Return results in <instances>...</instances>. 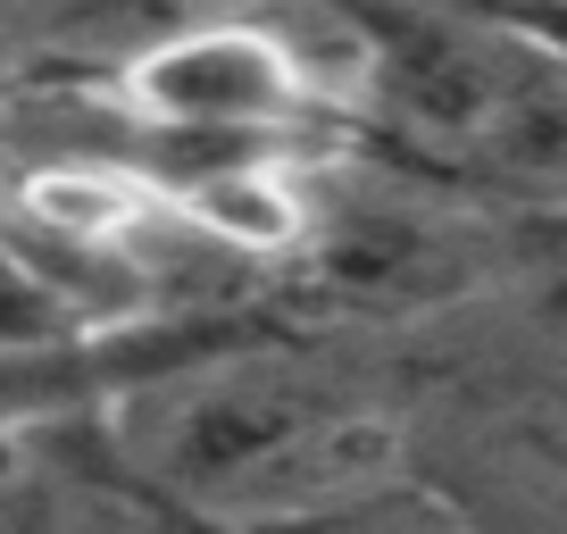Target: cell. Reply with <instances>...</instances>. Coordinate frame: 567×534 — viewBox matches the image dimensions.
Here are the masks:
<instances>
[{
    "label": "cell",
    "mask_w": 567,
    "mask_h": 534,
    "mask_svg": "<svg viewBox=\"0 0 567 534\" xmlns=\"http://www.w3.org/2000/svg\"><path fill=\"white\" fill-rule=\"evenodd\" d=\"M42 443H51V434H0V510L25 493V476H34Z\"/></svg>",
    "instance_id": "52a82bcc"
},
{
    "label": "cell",
    "mask_w": 567,
    "mask_h": 534,
    "mask_svg": "<svg viewBox=\"0 0 567 534\" xmlns=\"http://www.w3.org/2000/svg\"><path fill=\"white\" fill-rule=\"evenodd\" d=\"M68 460H75V427H59L42 443L25 493L0 510V534H142V526H159V510L109 468L101 434H92V468H68Z\"/></svg>",
    "instance_id": "277c9868"
},
{
    "label": "cell",
    "mask_w": 567,
    "mask_h": 534,
    "mask_svg": "<svg viewBox=\"0 0 567 534\" xmlns=\"http://www.w3.org/2000/svg\"><path fill=\"white\" fill-rule=\"evenodd\" d=\"M501 9H509L534 42H550V51L567 59V0H501Z\"/></svg>",
    "instance_id": "ba28073f"
},
{
    "label": "cell",
    "mask_w": 567,
    "mask_h": 534,
    "mask_svg": "<svg viewBox=\"0 0 567 534\" xmlns=\"http://www.w3.org/2000/svg\"><path fill=\"white\" fill-rule=\"evenodd\" d=\"M109 468L167 526L250 534L401 476L409 434L384 392L301 335H209L92 418Z\"/></svg>",
    "instance_id": "6da1fadb"
},
{
    "label": "cell",
    "mask_w": 567,
    "mask_h": 534,
    "mask_svg": "<svg viewBox=\"0 0 567 534\" xmlns=\"http://www.w3.org/2000/svg\"><path fill=\"white\" fill-rule=\"evenodd\" d=\"M142 534H193V526H167V517H159V526H142Z\"/></svg>",
    "instance_id": "9c48e42d"
},
{
    "label": "cell",
    "mask_w": 567,
    "mask_h": 534,
    "mask_svg": "<svg viewBox=\"0 0 567 534\" xmlns=\"http://www.w3.org/2000/svg\"><path fill=\"white\" fill-rule=\"evenodd\" d=\"M476 534H567V410L484 427L460 451V476H434Z\"/></svg>",
    "instance_id": "7a4b0ae2"
},
{
    "label": "cell",
    "mask_w": 567,
    "mask_h": 534,
    "mask_svg": "<svg viewBox=\"0 0 567 534\" xmlns=\"http://www.w3.org/2000/svg\"><path fill=\"white\" fill-rule=\"evenodd\" d=\"M109 342L101 326L75 309V292L59 285L42 250L0 217V359H42V351H92Z\"/></svg>",
    "instance_id": "5b68a950"
},
{
    "label": "cell",
    "mask_w": 567,
    "mask_h": 534,
    "mask_svg": "<svg viewBox=\"0 0 567 534\" xmlns=\"http://www.w3.org/2000/svg\"><path fill=\"white\" fill-rule=\"evenodd\" d=\"M476 309L543 359H567V209H493V276Z\"/></svg>",
    "instance_id": "3957f363"
},
{
    "label": "cell",
    "mask_w": 567,
    "mask_h": 534,
    "mask_svg": "<svg viewBox=\"0 0 567 534\" xmlns=\"http://www.w3.org/2000/svg\"><path fill=\"white\" fill-rule=\"evenodd\" d=\"M250 534H476V517L425 476V468H401V476L368 484V493H342V501H326V510L276 517V526H250Z\"/></svg>",
    "instance_id": "8992f818"
}]
</instances>
